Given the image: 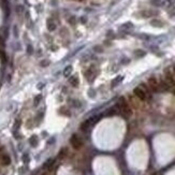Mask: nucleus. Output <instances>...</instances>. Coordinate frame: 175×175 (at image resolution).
Wrapping results in <instances>:
<instances>
[{
    "mask_svg": "<svg viewBox=\"0 0 175 175\" xmlns=\"http://www.w3.org/2000/svg\"><path fill=\"white\" fill-rule=\"evenodd\" d=\"M116 108L124 118H129L132 115V110H131L130 105H129V103L127 102L125 97H121L118 99V101L116 103Z\"/></svg>",
    "mask_w": 175,
    "mask_h": 175,
    "instance_id": "obj_1",
    "label": "nucleus"
},
{
    "mask_svg": "<svg viewBox=\"0 0 175 175\" xmlns=\"http://www.w3.org/2000/svg\"><path fill=\"white\" fill-rule=\"evenodd\" d=\"M149 88H148L147 86L145 85H140L136 87L134 89H133V93H134V96H136L139 100L141 101H145L146 99L148 98V93H149Z\"/></svg>",
    "mask_w": 175,
    "mask_h": 175,
    "instance_id": "obj_2",
    "label": "nucleus"
},
{
    "mask_svg": "<svg viewBox=\"0 0 175 175\" xmlns=\"http://www.w3.org/2000/svg\"><path fill=\"white\" fill-rule=\"evenodd\" d=\"M164 80L169 86V91L175 93V75L171 70H165L164 72Z\"/></svg>",
    "mask_w": 175,
    "mask_h": 175,
    "instance_id": "obj_3",
    "label": "nucleus"
},
{
    "mask_svg": "<svg viewBox=\"0 0 175 175\" xmlns=\"http://www.w3.org/2000/svg\"><path fill=\"white\" fill-rule=\"evenodd\" d=\"M70 144L74 149H81L83 146V140L78 134L74 133L70 138Z\"/></svg>",
    "mask_w": 175,
    "mask_h": 175,
    "instance_id": "obj_4",
    "label": "nucleus"
},
{
    "mask_svg": "<svg viewBox=\"0 0 175 175\" xmlns=\"http://www.w3.org/2000/svg\"><path fill=\"white\" fill-rule=\"evenodd\" d=\"M147 87L153 93H159V80H157L155 76L148 78Z\"/></svg>",
    "mask_w": 175,
    "mask_h": 175,
    "instance_id": "obj_5",
    "label": "nucleus"
},
{
    "mask_svg": "<svg viewBox=\"0 0 175 175\" xmlns=\"http://www.w3.org/2000/svg\"><path fill=\"white\" fill-rule=\"evenodd\" d=\"M0 163L4 165V167H7L9 164L11 163V158H10V156L7 155V154H1L0 155Z\"/></svg>",
    "mask_w": 175,
    "mask_h": 175,
    "instance_id": "obj_6",
    "label": "nucleus"
},
{
    "mask_svg": "<svg viewBox=\"0 0 175 175\" xmlns=\"http://www.w3.org/2000/svg\"><path fill=\"white\" fill-rule=\"evenodd\" d=\"M159 91H162V93H167V91H169V86H168L164 78L159 80Z\"/></svg>",
    "mask_w": 175,
    "mask_h": 175,
    "instance_id": "obj_7",
    "label": "nucleus"
},
{
    "mask_svg": "<svg viewBox=\"0 0 175 175\" xmlns=\"http://www.w3.org/2000/svg\"><path fill=\"white\" fill-rule=\"evenodd\" d=\"M90 126H93V123H91V121H90V118H88V119H86L85 121H83L82 124H81V130L82 131H87L88 129L90 128Z\"/></svg>",
    "mask_w": 175,
    "mask_h": 175,
    "instance_id": "obj_8",
    "label": "nucleus"
},
{
    "mask_svg": "<svg viewBox=\"0 0 175 175\" xmlns=\"http://www.w3.org/2000/svg\"><path fill=\"white\" fill-rule=\"evenodd\" d=\"M29 143H30V145L32 146V147H35L37 145H38V136H32L29 139Z\"/></svg>",
    "mask_w": 175,
    "mask_h": 175,
    "instance_id": "obj_9",
    "label": "nucleus"
},
{
    "mask_svg": "<svg viewBox=\"0 0 175 175\" xmlns=\"http://www.w3.org/2000/svg\"><path fill=\"white\" fill-rule=\"evenodd\" d=\"M54 163H55V160L54 159H48L46 162L44 163L43 168H44V169H51V168L53 167V164H54Z\"/></svg>",
    "mask_w": 175,
    "mask_h": 175,
    "instance_id": "obj_10",
    "label": "nucleus"
},
{
    "mask_svg": "<svg viewBox=\"0 0 175 175\" xmlns=\"http://www.w3.org/2000/svg\"><path fill=\"white\" fill-rule=\"evenodd\" d=\"M70 83H71V85L74 86V87L78 86V76H72V78H70Z\"/></svg>",
    "mask_w": 175,
    "mask_h": 175,
    "instance_id": "obj_11",
    "label": "nucleus"
},
{
    "mask_svg": "<svg viewBox=\"0 0 175 175\" xmlns=\"http://www.w3.org/2000/svg\"><path fill=\"white\" fill-rule=\"evenodd\" d=\"M67 154H68V149H67V148H61L58 154V157L59 158H65L67 156Z\"/></svg>",
    "mask_w": 175,
    "mask_h": 175,
    "instance_id": "obj_12",
    "label": "nucleus"
},
{
    "mask_svg": "<svg viewBox=\"0 0 175 175\" xmlns=\"http://www.w3.org/2000/svg\"><path fill=\"white\" fill-rule=\"evenodd\" d=\"M47 28H48V30H55V28H56V25H55V23H53L52 20H48L47 22Z\"/></svg>",
    "mask_w": 175,
    "mask_h": 175,
    "instance_id": "obj_13",
    "label": "nucleus"
},
{
    "mask_svg": "<svg viewBox=\"0 0 175 175\" xmlns=\"http://www.w3.org/2000/svg\"><path fill=\"white\" fill-rule=\"evenodd\" d=\"M71 72H72V67H71V66H68V67L66 68V69H65V71H63V74H65L66 76H68L69 74H71Z\"/></svg>",
    "mask_w": 175,
    "mask_h": 175,
    "instance_id": "obj_14",
    "label": "nucleus"
},
{
    "mask_svg": "<svg viewBox=\"0 0 175 175\" xmlns=\"http://www.w3.org/2000/svg\"><path fill=\"white\" fill-rule=\"evenodd\" d=\"M23 160H24V162H25V163H27L28 161H29V157H28L27 154H25V155L23 156Z\"/></svg>",
    "mask_w": 175,
    "mask_h": 175,
    "instance_id": "obj_15",
    "label": "nucleus"
},
{
    "mask_svg": "<svg viewBox=\"0 0 175 175\" xmlns=\"http://www.w3.org/2000/svg\"><path fill=\"white\" fill-rule=\"evenodd\" d=\"M20 119H17V121H16V123H15V127H14V128H15V129L18 128V127H20Z\"/></svg>",
    "mask_w": 175,
    "mask_h": 175,
    "instance_id": "obj_16",
    "label": "nucleus"
},
{
    "mask_svg": "<svg viewBox=\"0 0 175 175\" xmlns=\"http://www.w3.org/2000/svg\"><path fill=\"white\" fill-rule=\"evenodd\" d=\"M173 73H174V75H175V66L173 67Z\"/></svg>",
    "mask_w": 175,
    "mask_h": 175,
    "instance_id": "obj_17",
    "label": "nucleus"
}]
</instances>
